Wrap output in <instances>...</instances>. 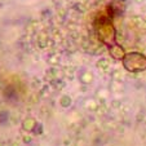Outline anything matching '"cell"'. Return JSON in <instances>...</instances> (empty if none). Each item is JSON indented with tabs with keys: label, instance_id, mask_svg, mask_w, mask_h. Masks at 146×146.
<instances>
[{
	"label": "cell",
	"instance_id": "1",
	"mask_svg": "<svg viewBox=\"0 0 146 146\" xmlns=\"http://www.w3.org/2000/svg\"><path fill=\"white\" fill-rule=\"evenodd\" d=\"M97 34L102 40V43L110 48V50L113 49V45L118 47L115 40V29H114L111 21H108V19L101 21V25H98V29H97Z\"/></svg>",
	"mask_w": 146,
	"mask_h": 146
},
{
	"label": "cell",
	"instance_id": "2",
	"mask_svg": "<svg viewBox=\"0 0 146 146\" xmlns=\"http://www.w3.org/2000/svg\"><path fill=\"white\" fill-rule=\"evenodd\" d=\"M124 67L132 72L142 71L146 69V57L140 53H127L124 56Z\"/></svg>",
	"mask_w": 146,
	"mask_h": 146
}]
</instances>
